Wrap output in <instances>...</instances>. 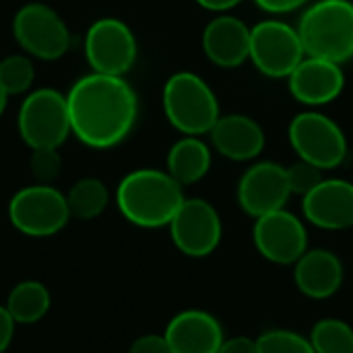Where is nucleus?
Instances as JSON below:
<instances>
[{"label":"nucleus","mask_w":353,"mask_h":353,"mask_svg":"<svg viewBox=\"0 0 353 353\" xmlns=\"http://www.w3.org/2000/svg\"><path fill=\"white\" fill-rule=\"evenodd\" d=\"M70 130L89 149H114L139 118V95L124 77L91 72L66 93Z\"/></svg>","instance_id":"nucleus-1"},{"label":"nucleus","mask_w":353,"mask_h":353,"mask_svg":"<svg viewBox=\"0 0 353 353\" xmlns=\"http://www.w3.org/2000/svg\"><path fill=\"white\" fill-rule=\"evenodd\" d=\"M184 201V186L155 168L126 174L116 188V205L122 217L145 230L168 228Z\"/></svg>","instance_id":"nucleus-2"},{"label":"nucleus","mask_w":353,"mask_h":353,"mask_svg":"<svg viewBox=\"0 0 353 353\" xmlns=\"http://www.w3.org/2000/svg\"><path fill=\"white\" fill-rule=\"evenodd\" d=\"M306 56L345 64L353 58L352 0H314L296 25Z\"/></svg>","instance_id":"nucleus-3"},{"label":"nucleus","mask_w":353,"mask_h":353,"mask_svg":"<svg viewBox=\"0 0 353 353\" xmlns=\"http://www.w3.org/2000/svg\"><path fill=\"white\" fill-rule=\"evenodd\" d=\"M168 122L184 137L209 134L219 120V101L211 85L196 72H174L161 93Z\"/></svg>","instance_id":"nucleus-4"},{"label":"nucleus","mask_w":353,"mask_h":353,"mask_svg":"<svg viewBox=\"0 0 353 353\" xmlns=\"http://www.w3.org/2000/svg\"><path fill=\"white\" fill-rule=\"evenodd\" d=\"M17 126L29 149H58L72 134L66 95L50 87L31 91L19 108Z\"/></svg>","instance_id":"nucleus-5"},{"label":"nucleus","mask_w":353,"mask_h":353,"mask_svg":"<svg viewBox=\"0 0 353 353\" xmlns=\"http://www.w3.org/2000/svg\"><path fill=\"white\" fill-rule=\"evenodd\" d=\"M288 139L298 159H304L323 172L339 168L347 157V137L341 126L314 110L292 118Z\"/></svg>","instance_id":"nucleus-6"},{"label":"nucleus","mask_w":353,"mask_h":353,"mask_svg":"<svg viewBox=\"0 0 353 353\" xmlns=\"http://www.w3.org/2000/svg\"><path fill=\"white\" fill-rule=\"evenodd\" d=\"M306 52L294 25L281 19H265L250 27V62L269 79H288Z\"/></svg>","instance_id":"nucleus-7"},{"label":"nucleus","mask_w":353,"mask_h":353,"mask_svg":"<svg viewBox=\"0 0 353 353\" xmlns=\"http://www.w3.org/2000/svg\"><path fill=\"white\" fill-rule=\"evenodd\" d=\"M8 219L25 236L50 238L64 230L70 219L66 194L52 184L25 186L10 199Z\"/></svg>","instance_id":"nucleus-8"},{"label":"nucleus","mask_w":353,"mask_h":353,"mask_svg":"<svg viewBox=\"0 0 353 353\" xmlns=\"http://www.w3.org/2000/svg\"><path fill=\"white\" fill-rule=\"evenodd\" d=\"M12 35L27 56L48 62L62 58L72 41L62 17L43 2H29L17 10Z\"/></svg>","instance_id":"nucleus-9"},{"label":"nucleus","mask_w":353,"mask_h":353,"mask_svg":"<svg viewBox=\"0 0 353 353\" xmlns=\"http://www.w3.org/2000/svg\"><path fill=\"white\" fill-rule=\"evenodd\" d=\"M137 56L139 43L132 29L116 17L97 19L85 33V58L93 72L124 77Z\"/></svg>","instance_id":"nucleus-10"},{"label":"nucleus","mask_w":353,"mask_h":353,"mask_svg":"<svg viewBox=\"0 0 353 353\" xmlns=\"http://www.w3.org/2000/svg\"><path fill=\"white\" fill-rule=\"evenodd\" d=\"M168 228L174 246L190 259L211 256L223 238V221L205 199H186Z\"/></svg>","instance_id":"nucleus-11"},{"label":"nucleus","mask_w":353,"mask_h":353,"mask_svg":"<svg viewBox=\"0 0 353 353\" xmlns=\"http://www.w3.org/2000/svg\"><path fill=\"white\" fill-rule=\"evenodd\" d=\"M252 242L265 261L273 265H296L308 250V230L298 215L279 209L254 219Z\"/></svg>","instance_id":"nucleus-12"},{"label":"nucleus","mask_w":353,"mask_h":353,"mask_svg":"<svg viewBox=\"0 0 353 353\" xmlns=\"http://www.w3.org/2000/svg\"><path fill=\"white\" fill-rule=\"evenodd\" d=\"M290 196L292 190L288 184V172L275 161H259L250 165L242 174L236 188L240 209L252 219L285 209Z\"/></svg>","instance_id":"nucleus-13"},{"label":"nucleus","mask_w":353,"mask_h":353,"mask_svg":"<svg viewBox=\"0 0 353 353\" xmlns=\"http://www.w3.org/2000/svg\"><path fill=\"white\" fill-rule=\"evenodd\" d=\"M304 219L327 232L353 228V182L343 178H323L316 188L302 196Z\"/></svg>","instance_id":"nucleus-14"},{"label":"nucleus","mask_w":353,"mask_h":353,"mask_svg":"<svg viewBox=\"0 0 353 353\" xmlns=\"http://www.w3.org/2000/svg\"><path fill=\"white\" fill-rule=\"evenodd\" d=\"M288 87L296 101L310 108H321L341 95L345 87V72L341 64L304 56V60L288 77Z\"/></svg>","instance_id":"nucleus-15"},{"label":"nucleus","mask_w":353,"mask_h":353,"mask_svg":"<svg viewBox=\"0 0 353 353\" xmlns=\"http://www.w3.org/2000/svg\"><path fill=\"white\" fill-rule=\"evenodd\" d=\"M163 337L172 353H217L225 341L219 319L199 308L178 312L168 323Z\"/></svg>","instance_id":"nucleus-16"},{"label":"nucleus","mask_w":353,"mask_h":353,"mask_svg":"<svg viewBox=\"0 0 353 353\" xmlns=\"http://www.w3.org/2000/svg\"><path fill=\"white\" fill-rule=\"evenodd\" d=\"M201 41L205 56L219 68H238L250 58V27L234 14L213 17Z\"/></svg>","instance_id":"nucleus-17"},{"label":"nucleus","mask_w":353,"mask_h":353,"mask_svg":"<svg viewBox=\"0 0 353 353\" xmlns=\"http://www.w3.org/2000/svg\"><path fill=\"white\" fill-rule=\"evenodd\" d=\"M343 279L345 267L341 259L327 248L306 250L294 265V283L310 300L333 298L341 290Z\"/></svg>","instance_id":"nucleus-18"},{"label":"nucleus","mask_w":353,"mask_h":353,"mask_svg":"<svg viewBox=\"0 0 353 353\" xmlns=\"http://www.w3.org/2000/svg\"><path fill=\"white\" fill-rule=\"evenodd\" d=\"M209 137L213 149L230 161H252L265 149L263 126L246 114L219 116Z\"/></svg>","instance_id":"nucleus-19"},{"label":"nucleus","mask_w":353,"mask_h":353,"mask_svg":"<svg viewBox=\"0 0 353 353\" xmlns=\"http://www.w3.org/2000/svg\"><path fill=\"white\" fill-rule=\"evenodd\" d=\"M211 161V147L201 137H182L168 151L165 172L182 186H190L209 174Z\"/></svg>","instance_id":"nucleus-20"},{"label":"nucleus","mask_w":353,"mask_h":353,"mask_svg":"<svg viewBox=\"0 0 353 353\" xmlns=\"http://www.w3.org/2000/svg\"><path fill=\"white\" fill-rule=\"evenodd\" d=\"M4 306L17 325H35L48 314L52 298L43 283L21 281L10 290Z\"/></svg>","instance_id":"nucleus-21"},{"label":"nucleus","mask_w":353,"mask_h":353,"mask_svg":"<svg viewBox=\"0 0 353 353\" xmlns=\"http://www.w3.org/2000/svg\"><path fill=\"white\" fill-rule=\"evenodd\" d=\"M70 217L77 219H95L110 205V190L99 178H81L74 182L66 194Z\"/></svg>","instance_id":"nucleus-22"},{"label":"nucleus","mask_w":353,"mask_h":353,"mask_svg":"<svg viewBox=\"0 0 353 353\" xmlns=\"http://www.w3.org/2000/svg\"><path fill=\"white\" fill-rule=\"evenodd\" d=\"M308 339L316 353H353V327L341 319H321Z\"/></svg>","instance_id":"nucleus-23"},{"label":"nucleus","mask_w":353,"mask_h":353,"mask_svg":"<svg viewBox=\"0 0 353 353\" xmlns=\"http://www.w3.org/2000/svg\"><path fill=\"white\" fill-rule=\"evenodd\" d=\"M35 66L27 54H10L0 60V85L8 95H21L31 89Z\"/></svg>","instance_id":"nucleus-24"},{"label":"nucleus","mask_w":353,"mask_h":353,"mask_svg":"<svg viewBox=\"0 0 353 353\" xmlns=\"http://www.w3.org/2000/svg\"><path fill=\"white\" fill-rule=\"evenodd\" d=\"M254 341L256 353H316L308 337L290 329H269Z\"/></svg>","instance_id":"nucleus-25"},{"label":"nucleus","mask_w":353,"mask_h":353,"mask_svg":"<svg viewBox=\"0 0 353 353\" xmlns=\"http://www.w3.org/2000/svg\"><path fill=\"white\" fill-rule=\"evenodd\" d=\"M29 170L37 184H52L62 172V157L58 149H31Z\"/></svg>","instance_id":"nucleus-26"},{"label":"nucleus","mask_w":353,"mask_h":353,"mask_svg":"<svg viewBox=\"0 0 353 353\" xmlns=\"http://www.w3.org/2000/svg\"><path fill=\"white\" fill-rule=\"evenodd\" d=\"M285 172H288L290 190H292V194H298V196H306L323 180V170L304 159H298L296 163L285 168Z\"/></svg>","instance_id":"nucleus-27"},{"label":"nucleus","mask_w":353,"mask_h":353,"mask_svg":"<svg viewBox=\"0 0 353 353\" xmlns=\"http://www.w3.org/2000/svg\"><path fill=\"white\" fill-rule=\"evenodd\" d=\"M128 353H172L170 352V345L165 341L163 335H155V333H149V335H141L139 339L132 341V345L128 347Z\"/></svg>","instance_id":"nucleus-28"},{"label":"nucleus","mask_w":353,"mask_h":353,"mask_svg":"<svg viewBox=\"0 0 353 353\" xmlns=\"http://www.w3.org/2000/svg\"><path fill=\"white\" fill-rule=\"evenodd\" d=\"M252 2L269 14H288L306 8L312 0H252Z\"/></svg>","instance_id":"nucleus-29"},{"label":"nucleus","mask_w":353,"mask_h":353,"mask_svg":"<svg viewBox=\"0 0 353 353\" xmlns=\"http://www.w3.org/2000/svg\"><path fill=\"white\" fill-rule=\"evenodd\" d=\"M217 353H256V341L246 335L225 337V341L221 343Z\"/></svg>","instance_id":"nucleus-30"},{"label":"nucleus","mask_w":353,"mask_h":353,"mask_svg":"<svg viewBox=\"0 0 353 353\" xmlns=\"http://www.w3.org/2000/svg\"><path fill=\"white\" fill-rule=\"evenodd\" d=\"M14 321L8 314L6 306H0V353H4L8 350L12 337H14Z\"/></svg>","instance_id":"nucleus-31"},{"label":"nucleus","mask_w":353,"mask_h":353,"mask_svg":"<svg viewBox=\"0 0 353 353\" xmlns=\"http://www.w3.org/2000/svg\"><path fill=\"white\" fill-rule=\"evenodd\" d=\"M201 8L211 10V12H228L232 8H236L238 4H242L244 0H194Z\"/></svg>","instance_id":"nucleus-32"},{"label":"nucleus","mask_w":353,"mask_h":353,"mask_svg":"<svg viewBox=\"0 0 353 353\" xmlns=\"http://www.w3.org/2000/svg\"><path fill=\"white\" fill-rule=\"evenodd\" d=\"M6 103H8V93L2 89V85H0V118H2V114H4V110H6Z\"/></svg>","instance_id":"nucleus-33"},{"label":"nucleus","mask_w":353,"mask_h":353,"mask_svg":"<svg viewBox=\"0 0 353 353\" xmlns=\"http://www.w3.org/2000/svg\"><path fill=\"white\" fill-rule=\"evenodd\" d=\"M352 230H353V228H352Z\"/></svg>","instance_id":"nucleus-34"}]
</instances>
